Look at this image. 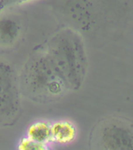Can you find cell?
I'll use <instances>...</instances> for the list:
<instances>
[{
	"instance_id": "52a82bcc",
	"label": "cell",
	"mask_w": 133,
	"mask_h": 150,
	"mask_svg": "<svg viewBox=\"0 0 133 150\" xmlns=\"http://www.w3.org/2000/svg\"><path fill=\"white\" fill-rule=\"evenodd\" d=\"M35 0H0V13L6 9L20 6Z\"/></svg>"
},
{
	"instance_id": "5b68a950",
	"label": "cell",
	"mask_w": 133,
	"mask_h": 150,
	"mask_svg": "<svg viewBox=\"0 0 133 150\" xmlns=\"http://www.w3.org/2000/svg\"><path fill=\"white\" fill-rule=\"evenodd\" d=\"M19 33V26L11 19L0 21V42L3 44H10L16 39Z\"/></svg>"
},
{
	"instance_id": "277c9868",
	"label": "cell",
	"mask_w": 133,
	"mask_h": 150,
	"mask_svg": "<svg viewBox=\"0 0 133 150\" xmlns=\"http://www.w3.org/2000/svg\"><path fill=\"white\" fill-rule=\"evenodd\" d=\"M28 138L36 142L45 145L51 141V126L43 122L33 124L28 130Z\"/></svg>"
},
{
	"instance_id": "8992f818",
	"label": "cell",
	"mask_w": 133,
	"mask_h": 150,
	"mask_svg": "<svg viewBox=\"0 0 133 150\" xmlns=\"http://www.w3.org/2000/svg\"><path fill=\"white\" fill-rule=\"evenodd\" d=\"M19 150H48L44 144L36 142L29 138L22 139L19 145Z\"/></svg>"
},
{
	"instance_id": "3957f363",
	"label": "cell",
	"mask_w": 133,
	"mask_h": 150,
	"mask_svg": "<svg viewBox=\"0 0 133 150\" xmlns=\"http://www.w3.org/2000/svg\"><path fill=\"white\" fill-rule=\"evenodd\" d=\"M51 141L58 143L72 142L76 136V129L71 123L59 121L51 126Z\"/></svg>"
},
{
	"instance_id": "7a4b0ae2",
	"label": "cell",
	"mask_w": 133,
	"mask_h": 150,
	"mask_svg": "<svg viewBox=\"0 0 133 150\" xmlns=\"http://www.w3.org/2000/svg\"><path fill=\"white\" fill-rule=\"evenodd\" d=\"M20 106L16 74L6 63L0 62V121L13 118Z\"/></svg>"
},
{
	"instance_id": "6da1fadb",
	"label": "cell",
	"mask_w": 133,
	"mask_h": 150,
	"mask_svg": "<svg viewBox=\"0 0 133 150\" xmlns=\"http://www.w3.org/2000/svg\"><path fill=\"white\" fill-rule=\"evenodd\" d=\"M45 53L33 56L23 72L26 91L40 100L77 88L84 76L85 57L79 39L70 31L52 38Z\"/></svg>"
}]
</instances>
